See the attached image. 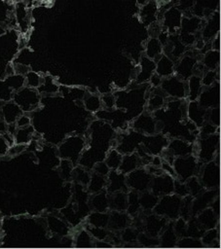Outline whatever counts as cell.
Returning a JSON list of instances; mask_svg holds the SVG:
<instances>
[{
	"label": "cell",
	"mask_w": 221,
	"mask_h": 249,
	"mask_svg": "<svg viewBox=\"0 0 221 249\" xmlns=\"http://www.w3.org/2000/svg\"><path fill=\"white\" fill-rule=\"evenodd\" d=\"M203 162L199 161L195 155L177 157L174 159L172 166L176 174V179L186 182L190 177L197 176Z\"/></svg>",
	"instance_id": "6da1fadb"
},
{
	"label": "cell",
	"mask_w": 221,
	"mask_h": 249,
	"mask_svg": "<svg viewBox=\"0 0 221 249\" xmlns=\"http://www.w3.org/2000/svg\"><path fill=\"white\" fill-rule=\"evenodd\" d=\"M181 199L182 198L174 193L162 196L159 197V200L153 208V211L159 216L174 221L179 217L180 214Z\"/></svg>",
	"instance_id": "7a4b0ae2"
},
{
	"label": "cell",
	"mask_w": 221,
	"mask_h": 249,
	"mask_svg": "<svg viewBox=\"0 0 221 249\" xmlns=\"http://www.w3.org/2000/svg\"><path fill=\"white\" fill-rule=\"evenodd\" d=\"M160 89L166 94V96L173 99H185L187 98L188 87L187 81L179 78L175 74L163 78L160 85Z\"/></svg>",
	"instance_id": "3957f363"
},
{
	"label": "cell",
	"mask_w": 221,
	"mask_h": 249,
	"mask_svg": "<svg viewBox=\"0 0 221 249\" xmlns=\"http://www.w3.org/2000/svg\"><path fill=\"white\" fill-rule=\"evenodd\" d=\"M219 147V134L213 133L201 137L198 140V151L196 157L199 161L206 163L213 160Z\"/></svg>",
	"instance_id": "277c9868"
},
{
	"label": "cell",
	"mask_w": 221,
	"mask_h": 249,
	"mask_svg": "<svg viewBox=\"0 0 221 249\" xmlns=\"http://www.w3.org/2000/svg\"><path fill=\"white\" fill-rule=\"evenodd\" d=\"M197 176L204 189H217L220 184L219 164L213 160L203 163Z\"/></svg>",
	"instance_id": "5b68a950"
},
{
	"label": "cell",
	"mask_w": 221,
	"mask_h": 249,
	"mask_svg": "<svg viewBox=\"0 0 221 249\" xmlns=\"http://www.w3.org/2000/svg\"><path fill=\"white\" fill-rule=\"evenodd\" d=\"M152 175L144 168H136L126 175V184L129 189L142 193L150 189Z\"/></svg>",
	"instance_id": "8992f818"
},
{
	"label": "cell",
	"mask_w": 221,
	"mask_h": 249,
	"mask_svg": "<svg viewBox=\"0 0 221 249\" xmlns=\"http://www.w3.org/2000/svg\"><path fill=\"white\" fill-rule=\"evenodd\" d=\"M15 102L22 111H31L39 103V93L36 89L25 87L15 94Z\"/></svg>",
	"instance_id": "52a82bcc"
},
{
	"label": "cell",
	"mask_w": 221,
	"mask_h": 249,
	"mask_svg": "<svg viewBox=\"0 0 221 249\" xmlns=\"http://www.w3.org/2000/svg\"><path fill=\"white\" fill-rule=\"evenodd\" d=\"M174 178L167 173L163 172L160 175L152 177L150 184V191L157 196L169 195L173 193Z\"/></svg>",
	"instance_id": "ba28073f"
},
{
	"label": "cell",
	"mask_w": 221,
	"mask_h": 249,
	"mask_svg": "<svg viewBox=\"0 0 221 249\" xmlns=\"http://www.w3.org/2000/svg\"><path fill=\"white\" fill-rule=\"evenodd\" d=\"M197 100L199 104L204 109L219 107V103H220L219 81L214 83L212 86L203 87Z\"/></svg>",
	"instance_id": "9c48e42d"
},
{
	"label": "cell",
	"mask_w": 221,
	"mask_h": 249,
	"mask_svg": "<svg viewBox=\"0 0 221 249\" xmlns=\"http://www.w3.org/2000/svg\"><path fill=\"white\" fill-rule=\"evenodd\" d=\"M132 128L140 134L151 135L157 133V120L151 112H144L133 121Z\"/></svg>",
	"instance_id": "30bf717a"
},
{
	"label": "cell",
	"mask_w": 221,
	"mask_h": 249,
	"mask_svg": "<svg viewBox=\"0 0 221 249\" xmlns=\"http://www.w3.org/2000/svg\"><path fill=\"white\" fill-rule=\"evenodd\" d=\"M168 141L169 140L165 135L157 132L148 136H144L141 143L149 155L157 156L161 155L163 150L166 147Z\"/></svg>",
	"instance_id": "8fae6325"
},
{
	"label": "cell",
	"mask_w": 221,
	"mask_h": 249,
	"mask_svg": "<svg viewBox=\"0 0 221 249\" xmlns=\"http://www.w3.org/2000/svg\"><path fill=\"white\" fill-rule=\"evenodd\" d=\"M197 65V59L190 55H183L176 64H174V74L179 78L187 81L195 73V68Z\"/></svg>",
	"instance_id": "7c38bea8"
},
{
	"label": "cell",
	"mask_w": 221,
	"mask_h": 249,
	"mask_svg": "<svg viewBox=\"0 0 221 249\" xmlns=\"http://www.w3.org/2000/svg\"><path fill=\"white\" fill-rule=\"evenodd\" d=\"M166 150L169 152L174 158L184 157L188 155L195 154L194 143H190L182 138H174L171 141L169 140Z\"/></svg>",
	"instance_id": "4fadbf2b"
},
{
	"label": "cell",
	"mask_w": 221,
	"mask_h": 249,
	"mask_svg": "<svg viewBox=\"0 0 221 249\" xmlns=\"http://www.w3.org/2000/svg\"><path fill=\"white\" fill-rule=\"evenodd\" d=\"M216 194H217L216 189H209V190L203 191L202 194L194 197L192 201V206H191V216L195 217L202 210L208 207L212 202V200L216 197Z\"/></svg>",
	"instance_id": "5bb4252c"
},
{
	"label": "cell",
	"mask_w": 221,
	"mask_h": 249,
	"mask_svg": "<svg viewBox=\"0 0 221 249\" xmlns=\"http://www.w3.org/2000/svg\"><path fill=\"white\" fill-rule=\"evenodd\" d=\"M206 113L207 109L202 107L198 100L189 101L187 104V118L193 122L198 128H200L206 122Z\"/></svg>",
	"instance_id": "9a60e30c"
},
{
	"label": "cell",
	"mask_w": 221,
	"mask_h": 249,
	"mask_svg": "<svg viewBox=\"0 0 221 249\" xmlns=\"http://www.w3.org/2000/svg\"><path fill=\"white\" fill-rule=\"evenodd\" d=\"M182 19L181 11L176 7H171L167 11L164 13L163 16V25L166 28L168 33H175L177 29H179Z\"/></svg>",
	"instance_id": "2e32d148"
},
{
	"label": "cell",
	"mask_w": 221,
	"mask_h": 249,
	"mask_svg": "<svg viewBox=\"0 0 221 249\" xmlns=\"http://www.w3.org/2000/svg\"><path fill=\"white\" fill-rule=\"evenodd\" d=\"M105 189L108 194L119 191L127 192L129 188L126 184V175L119 170H110L107 175V185Z\"/></svg>",
	"instance_id": "e0dca14e"
},
{
	"label": "cell",
	"mask_w": 221,
	"mask_h": 249,
	"mask_svg": "<svg viewBox=\"0 0 221 249\" xmlns=\"http://www.w3.org/2000/svg\"><path fill=\"white\" fill-rule=\"evenodd\" d=\"M166 225V218L159 216L157 214H152L145 219L144 230L145 233L152 237H157L160 235L162 231Z\"/></svg>",
	"instance_id": "ac0fdd59"
},
{
	"label": "cell",
	"mask_w": 221,
	"mask_h": 249,
	"mask_svg": "<svg viewBox=\"0 0 221 249\" xmlns=\"http://www.w3.org/2000/svg\"><path fill=\"white\" fill-rule=\"evenodd\" d=\"M220 29V17L219 13L215 12L213 15L209 16L208 20L204 23V26L201 32L203 39L205 41L212 40L217 34H219Z\"/></svg>",
	"instance_id": "d6986e66"
},
{
	"label": "cell",
	"mask_w": 221,
	"mask_h": 249,
	"mask_svg": "<svg viewBox=\"0 0 221 249\" xmlns=\"http://www.w3.org/2000/svg\"><path fill=\"white\" fill-rule=\"evenodd\" d=\"M156 62L146 55H143L139 62V71L136 74V83L142 84L148 82L153 73H155Z\"/></svg>",
	"instance_id": "ffe728a7"
},
{
	"label": "cell",
	"mask_w": 221,
	"mask_h": 249,
	"mask_svg": "<svg viewBox=\"0 0 221 249\" xmlns=\"http://www.w3.org/2000/svg\"><path fill=\"white\" fill-rule=\"evenodd\" d=\"M129 215L125 213V211L111 210L109 213V221L107 227L112 231H122L129 225Z\"/></svg>",
	"instance_id": "44dd1931"
},
{
	"label": "cell",
	"mask_w": 221,
	"mask_h": 249,
	"mask_svg": "<svg viewBox=\"0 0 221 249\" xmlns=\"http://www.w3.org/2000/svg\"><path fill=\"white\" fill-rule=\"evenodd\" d=\"M142 164L143 163H142L141 158L137 155V153L132 152L129 154H125V156H123V159L118 170L121 173L127 175L128 173L140 167Z\"/></svg>",
	"instance_id": "7402d4cb"
},
{
	"label": "cell",
	"mask_w": 221,
	"mask_h": 249,
	"mask_svg": "<svg viewBox=\"0 0 221 249\" xmlns=\"http://www.w3.org/2000/svg\"><path fill=\"white\" fill-rule=\"evenodd\" d=\"M155 62H156L155 72L162 78H166V77L174 74V64L175 63L166 54L163 53Z\"/></svg>",
	"instance_id": "603a6c76"
},
{
	"label": "cell",
	"mask_w": 221,
	"mask_h": 249,
	"mask_svg": "<svg viewBox=\"0 0 221 249\" xmlns=\"http://www.w3.org/2000/svg\"><path fill=\"white\" fill-rule=\"evenodd\" d=\"M91 208L97 212H107L109 209V194L106 189L92 194L90 200Z\"/></svg>",
	"instance_id": "cb8c5ba5"
},
{
	"label": "cell",
	"mask_w": 221,
	"mask_h": 249,
	"mask_svg": "<svg viewBox=\"0 0 221 249\" xmlns=\"http://www.w3.org/2000/svg\"><path fill=\"white\" fill-rule=\"evenodd\" d=\"M158 14V6L156 0L148 1L140 10V18L145 25H151L156 22Z\"/></svg>",
	"instance_id": "d4e9b609"
},
{
	"label": "cell",
	"mask_w": 221,
	"mask_h": 249,
	"mask_svg": "<svg viewBox=\"0 0 221 249\" xmlns=\"http://www.w3.org/2000/svg\"><path fill=\"white\" fill-rule=\"evenodd\" d=\"M197 220L200 225L206 231L209 229H213L217 226L218 217L216 216L214 211L208 206L197 214Z\"/></svg>",
	"instance_id": "484cf974"
},
{
	"label": "cell",
	"mask_w": 221,
	"mask_h": 249,
	"mask_svg": "<svg viewBox=\"0 0 221 249\" xmlns=\"http://www.w3.org/2000/svg\"><path fill=\"white\" fill-rule=\"evenodd\" d=\"M128 206V194L124 191L109 194V209L126 211Z\"/></svg>",
	"instance_id": "4316f807"
},
{
	"label": "cell",
	"mask_w": 221,
	"mask_h": 249,
	"mask_svg": "<svg viewBox=\"0 0 221 249\" xmlns=\"http://www.w3.org/2000/svg\"><path fill=\"white\" fill-rule=\"evenodd\" d=\"M187 87H188V93L187 98L189 101H195L198 99L203 86L202 84V78L199 75H192L187 80Z\"/></svg>",
	"instance_id": "83f0119b"
},
{
	"label": "cell",
	"mask_w": 221,
	"mask_h": 249,
	"mask_svg": "<svg viewBox=\"0 0 221 249\" xmlns=\"http://www.w3.org/2000/svg\"><path fill=\"white\" fill-rule=\"evenodd\" d=\"M164 53V47L157 37H151L145 46V55L156 61Z\"/></svg>",
	"instance_id": "f1b7e54d"
},
{
	"label": "cell",
	"mask_w": 221,
	"mask_h": 249,
	"mask_svg": "<svg viewBox=\"0 0 221 249\" xmlns=\"http://www.w3.org/2000/svg\"><path fill=\"white\" fill-rule=\"evenodd\" d=\"M165 229L160 233V242L162 246L166 247H172L176 246V243L178 241V236L176 235L174 230H173V223H169L166 225Z\"/></svg>",
	"instance_id": "f546056e"
},
{
	"label": "cell",
	"mask_w": 221,
	"mask_h": 249,
	"mask_svg": "<svg viewBox=\"0 0 221 249\" xmlns=\"http://www.w3.org/2000/svg\"><path fill=\"white\" fill-rule=\"evenodd\" d=\"M157 89H158L152 92L147 100V111L151 113L163 108L166 104V94L162 91L160 87Z\"/></svg>",
	"instance_id": "4dcf8cb0"
},
{
	"label": "cell",
	"mask_w": 221,
	"mask_h": 249,
	"mask_svg": "<svg viewBox=\"0 0 221 249\" xmlns=\"http://www.w3.org/2000/svg\"><path fill=\"white\" fill-rule=\"evenodd\" d=\"M220 64V53L219 51L209 50L204 53L203 58V65L206 70H217Z\"/></svg>",
	"instance_id": "1f68e13d"
},
{
	"label": "cell",
	"mask_w": 221,
	"mask_h": 249,
	"mask_svg": "<svg viewBox=\"0 0 221 249\" xmlns=\"http://www.w3.org/2000/svg\"><path fill=\"white\" fill-rule=\"evenodd\" d=\"M106 185H107V176H102L93 172L91 175L88 187L91 194H95L104 190L106 188Z\"/></svg>",
	"instance_id": "d6a6232c"
},
{
	"label": "cell",
	"mask_w": 221,
	"mask_h": 249,
	"mask_svg": "<svg viewBox=\"0 0 221 249\" xmlns=\"http://www.w3.org/2000/svg\"><path fill=\"white\" fill-rule=\"evenodd\" d=\"M159 200V196H155L151 191H145L142 192V194L139 196V203L140 208H142L144 211H152L155 205L157 204Z\"/></svg>",
	"instance_id": "836d02e7"
},
{
	"label": "cell",
	"mask_w": 221,
	"mask_h": 249,
	"mask_svg": "<svg viewBox=\"0 0 221 249\" xmlns=\"http://www.w3.org/2000/svg\"><path fill=\"white\" fill-rule=\"evenodd\" d=\"M87 221H88V225L90 226L107 228L108 221H109V213L93 211L92 214L89 215Z\"/></svg>",
	"instance_id": "e575fe53"
},
{
	"label": "cell",
	"mask_w": 221,
	"mask_h": 249,
	"mask_svg": "<svg viewBox=\"0 0 221 249\" xmlns=\"http://www.w3.org/2000/svg\"><path fill=\"white\" fill-rule=\"evenodd\" d=\"M204 231H205V230L200 225L197 218L192 217L187 222V229H186V235L185 236H191V237H194V238H201Z\"/></svg>",
	"instance_id": "d590c367"
},
{
	"label": "cell",
	"mask_w": 221,
	"mask_h": 249,
	"mask_svg": "<svg viewBox=\"0 0 221 249\" xmlns=\"http://www.w3.org/2000/svg\"><path fill=\"white\" fill-rule=\"evenodd\" d=\"M84 105L88 111L96 113L99 110H101V107H102L101 98L100 96L94 93H88L84 98Z\"/></svg>",
	"instance_id": "8d00e7d4"
},
{
	"label": "cell",
	"mask_w": 221,
	"mask_h": 249,
	"mask_svg": "<svg viewBox=\"0 0 221 249\" xmlns=\"http://www.w3.org/2000/svg\"><path fill=\"white\" fill-rule=\"evenodd\" d=\"M3 112H4L6 121L9 124H12V123L16 122L17 119L21 115L22 110L16 103H8L4 106Z\"/></svg>",
	"instance_id": "74e56055"
},
{
	"label": "cell",
	"mask_w": 221,
	"mask_h": 249,
	"mask_svg": "<svg viewBox=\"0 0 221 249\" xmlns=\"http://www.w3.org/2000/svg\"><path fill=\"white\" fill-rule=\"evenodd\" d=\"M140 209V203H139V194L135 191H130L128 194V206L127 211L129 216L135 215L138 213Z\"/></svg>",
	"instance_id": "f35d334b"
},
{
	"label": "cell",
	"mask_w": 221,
	"mask_h": 249,
	"mask_svg": "<svg viewBox=\"0 0 221 249\" xmlns=\"http://www.w3.org/2000/svg\"><path fill=\"white\" fill-rule=\"evenodd\" d=\"M122 159H123V154H121L117 149H112L109 151L104 162L107 164L110 170H118L121 164Z\"/></svg>",
	"instance_id": "ab89813d"
},
{
	"label": "cell",
	"mask_w": 221,
	"mask_h": 249,
	"mask_svg": "<svg viewBox=\"0 0 221 249\" xmlns=\"http://www.w3.org/2000/svg\"><path fill=\"white\" fill-rule=\"evenodd\" d=\"M188 191H189V195L192 196L193 197H196L197 196H199L200 194H202L204 191L203 186L202 185L201 181L199 180L198 176H192L190 177L186 182H185Z\"/></svg>",
	"instance_id": "60d3db41"
},
{
	"label": "cell",
	"mask_w": 221,
	"mask_h": 249,
	"mask_svg": "<svg viewBox=\"0 0 221 249\" xmlns=\"http://www.w3.org/2000/svg\"><path fill=\"white\" fill-rule=\"evenodd\" d=\"M33 133V127L30 125L19 127L18 130H16L14 134V138L16 139L17 144H25L30 140L31 134Z\"/></svg>",
	"instance_id": "b9f144b4"
},
{
	"label": "cell",
	"mask_w": 221,
	"mask_h": 249,
	"mask_svg": "<svg viewBox=\"0 0 221 249\" xmlns=\"http://www.w3.org/2000/svg\"><path fill=\"white\" fill-rule=\"evenodd\" d=\"M43 81V78H41L40 74L33 72V71H28L25 74V78H24V83L26 85V87L28 88H32V89H38L39 86L41 85Z\"/></svg>",
	"instance_id": "7bdbcfd3"
},
{
	"label": "cell",
	"mask_w": 221,
	"mask_h": 249,
	"mask_svg": "<svg viewBox=\"0 0 221 249\" xmlns=\"http://www.w3.org/2000/svg\"><path fill=\"white\" fill-rule=\"evenodd\" d=\"M219 235V232L217 231V229L213 228V229H209L206 230L203 234L202 235V237L200 238L203 245H206V246H211L213 243L217 242V237Z\"/></svg>",
	"instance_id": "ee69618b"
},
{
	"label": "cell",
	"mask_w": 221,
	"mask_h": 249,
	"mask_svg": "<svg viewBox=\"0 0 221 249\" xmlns=\"http://www.w3.org/2000/svg\"><path fill=\"white\" fill-rule=\"evenodd\" d=\"M87 231L90 232L92 237L96 240H105L109 235V232L105 228L92 227V226L88 225Z\"/></svg>",
	"instance_id": "f6af8a7d"
},
{
	"label": "cell",
	"mask_w": 221,
	"mask_h": 249,
	"mask_svg": "<svg viewBox=\"0 0 221 249\" xmlns=\"http://www.w3.org/2000/svg\"><path fill=\"white\" fill-rule=\"evenodd\" d=\"M176 246L178 247H203V243L200 238H194L191 236H183L178 238V241L176 243Z\"/></svg>",
	"instance_id": "bcb514c9"
},
{
	"label": "cell",
	"mask_w": 221,
	"mask_h": 249,
	"mask_svg": "<svg viewBox=\"0 0 221 249\" xmlns=\"http://www.w3.org/2000/svg\"><path fill=\"white\" fill-rule=\"evenodd\" d=\"M201 78L203 87L212 86L217 80L219 81V78H217V70H205Z\"/></svg>",
	"instance_id": "7dc6e473"
},
{
	"label": "cell",
	"mask_w": 221,
	"mask_h": 249,
	"mask_svg": "<svg viewBox=\"0 0 221 249\" xmlns=\"http://www.w3.org/2000/svg\"><path fill=\"white\" fill-rule=\"evenodd\" d=\"M92 237L90 234V232L87 230H83L81 231L76 238V242H77V246H81V247H88V246H92Z\"/></svg>",
	"instance_id": "c3c4849f"
},
{
	"label": "cell",
	"mask_w": 221,
	"mask_h": 249,
	"mask_svg": "<svg viewBox=\"0 0 221 249\" xmlns=\"http://www.w3.org/2000/svg\"><path fill=\"white\" fill-rule=\"evenodd\" d=\"M175 222L173 223V230L178 236V238L183 237L186 235V229H187V221L184 220L182 217H178Z\"/></svg>",
	"instance_id": "681fc988"
},
{
	"label": "cell",
	"mask_w": 221,
	"mask_h": 249,
	"mask_svg": "<svg viewBox=\"0 0 221 249\" xmlns=\"http://www.w3.org/2000/svg\"><path fill=\"white\" fill-rule=\"evenodd\" d=\"M206 122H209L210 124L219 127V125H220V110H219V107H214V108L207 109Z\"/></svg>",
	"instance_id": "f907efd6"
},
{
	"label": "cell",
	"mask_w": 221,
	"mask_h": 249,
	"mask_svg": "<svg viewBox=\"0 0 221 249\" xmlns=\"http://www.w3.org/2000/svg\"><path fill=\"white\" fill-rule=\"evenodd\" d=\"M173 193L177 195L180 197H184L189 195L188 188L185 184V182H181L178 179L174 178V187H173Z\"/></svg>",
	"instance_id": "816d5d0a"
},
{
	"label": "cell",
	"mask_w": 221,
	"mask_h": 249,
	"mask_svg": "<svg viewBox=\"0 0 221 249\" xmlns=\"http://www.w3.org/2000/svg\"><path fill=\"white\" fill-rule=\"evenodd\" d=\"M137 235L138 233L134 230L127 227L123 230L121 237H122V240L125 242H133L137 240Z\"/></svg>",
	"instance_id": "f5cc1de1"
},
{
	"label": "cell",
	"mask_w": 221,
	"mask_h": 249,
	"mask_svg": "<svg viewBox=\"0 0 221 249\" xmlns=\"http://www.w3.org/2000/svg\"><path fill=\"white\" fill-rule=\"evenodd\" d=\"M101 98L102 106L107 108V110H112L114 107H116V96L111 93L104 94Z\"/></svg>",
	"instance_id": "db71d44e"
},
{
	"label": "cell",
	"mask_w": 221,
	"mask_h": 249,
	"mask_svg": "<svg viewBox=\"0 0 221 249\" xmlns=\"http://www.w3.org/2000/svg\"><path fill=\"white\" fill-rule=\"evenodd\" d=\"M200 128H201L200 129V134H199L200 137H203V136L213 134L217 130V126L210 124L209 122H205Z\"/></svg>",
	"instance_id": "11a10c76"
},
{
	"label": "cell",
	"mask_w": 221,
	"mask_h": 249,
	"mask_svg": "<svg viewBox=\"0 0 221 249\" xmlns=\"http://www.w3.org/2000/svg\"><path fill=\"white\" fill-rule=\"evenodd\" d=\"M75 173H76V179H77L79 182H81V183L84 184V185H88V184H89L91 175H90L87 171L78 168V169H76V172H75Z\"/></svg>",
	"instance_id": "9f6ffc18"
},
{
	"label": "cell",
	"mask_w": 221,
	"mask_h": 249,
	"mask_svg": "<svg viewBox=\"0 0 221 249\" xmlns=\"http://www.w3.org/2000/svg\"><path fill=\"white\" fill-rule=\"evenodd\" d=\"M93 172L99 174V175H102V176H107L109 171H110V168L107 166V164L105 162H98L95 164L94 168H93Z\"/></svg>",
	"instance_id": "6f0895ef"
},
{
	"label": "cell",
	"mask_w": 221,
	"mask_h": 249,
	"mask_svg": "<svg viewBox=\"0 0 221 249\" xmlns=\"http://www.w3.org/2000/svg\"><path fill=\"white\" fill-rule=\"evenodd\" d=\"M195 5V0H177L176 8L180 11L192 9Z\"/></svg>",
	"instance_id": "680465c9"
},
{
	"label": "cell",
	"mask_w": 221,
	"mask_h": 249,
	"mask_svg": "<svg viewBox=\"0 0 221 249\" xmlns=\"http://www.w3.org/2000/svg\"><path fill=\"white\" fill-rule=\"evenodd\" d=\"M162 80H163V78H162L161 76H159V75L155 72V73H153L152 76L150 77L149 83H150V85L153 86L154 88H159L160 85H161V83H162Z\"/></svg>",
	"instance_id": "91938a15"
},
{
	"label": "cell",
	"mask_w": 221,
	"mask_h": 249,
	"mask_svg": "<svg viewBox=\"0 0 221 249\" xmlns=\"http://www.w3.org/2000/svg\"><path fill=\"white\" fill-rule=\"evenodd\" d=\"M17 125L18 126V127H24V126H27V125H29V124H30V119L27 117V116H25V115H20L18 119H17Z\"/></svg>",
	"instance_id": "94428289"
},
{
	"label": "cell",
	"mask_w": 221,
	"mask_h": 249,
	"mask_svg": "<svg viewBox=\"0 0 221 249\" xmlns=\"http://www.w3.org/2000/svg\"><path fill=\"white\" fill-rule=\"evenodd\" d=\"M211 47H212V50L220 51V36H219V34H217V35L212 39Z\"/></svg>",
	"instance_id": "6125c7cd"
},
{
	"label": "cell",
	"mask_w": 221,
	"mask_h": 249,
	"mask_svg": "<svg viewBox=\"0 0 221 249\" xmlns=\"http://www.w3.org/2000/svg\"><path fill=\"white\" fill-rule=\"evenodd\" d=\"M44 2H50V1H53V0H43Z\"/></svg>",
	"instance_id": "be15d7a7"
}]
</instances>
